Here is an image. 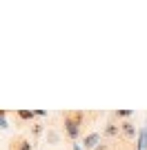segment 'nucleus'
<instances>
[{"label": "nucleus", "mask_w": 147, "mask_h": 150, "mask_svg": "<svg viewBox=\"0 0 147 150\" xmlns=\"http://www.w3.org/2000/svg\"><path fill=\"white\" fill-rule=\"evenodd\" d=\"M31 132H34V137H40V134H43V125H34V128H31Z\"/></svg>", "instance_id": "nucleus-11"}, {"label": "nucleus", "mask_w": 147, "mask_h": 150, "mask_svg": "<svg viewBox=\"0 0 147 150\" xmlns=\"http://www.w3.org/2000/svg\"><path fill=\"white\" fill-rule=\"evenodd\" d=\"M60 141V134L56 130H47V144H58Z\"/></svg>", "instance_id": "nucleus-8"}, {"label": "nucleus", "mask_w": 147, "mask_h": 150, "mask_svg": "<svg viewBox=\"0 0 147 150\" xmlns=\"http://www.w3.org/2000/svg\"><path fill=\"white\" fill-rule=\"evenodd\" d=\"M118 130H120V125L114 123V121H109V123L105 125V132H103V134H105V137H116Z\"/></svg>", "instance_id": "nucleus-6"}, {"label": "nucleus", "mask_w": 147, "mask_h": 150, "mask_svg": "<svg viewBox=\"0 0 147 150\" xmlns=\"http://www.w3.org/2000/svg\"><path fill=\"white\" fill-rule=\"evenodd\" d=\"M136 139H138V150H145L147 148V123L143 125V130L138 132V137H136Z\"/></svg>", "instance_id": "nucleus-7"}, {"label": "nucleus", "mask_w": 147, "mask_h": 150, "mask_svg": "<svg viewBox=\"0 0 147 150\" xmlns=\"http://www.w3.org/2000/svg\"><path fill=\"white\" fill-rule=\"evenodd\" d=\"M16 117L20 121H34L36 119V112L34 110H16Z\"/></svg>", "instance_id": "nucleus-5"}, {"label": "nucleus", "mask_w": 147, "mask_h": 150, "mask_svg": "<svg viewBox=\"0 0 147 150\" xmlns=\"http://www.w3.org/2000/svg\"><path fill=\"white\" fill-rule=\"evenodd\" d=\"M9 121H7V110H0V130H7Z\"/></svg>", "instance_id": "nucleus-9"}, {"label": "nucleus", "mask_w": 147, "mask_h": 150, "mask_svg": "<svg viewBox=\"0 0 147 150\" xmlns=\"http://www.w3.org/2000/svg\"><path fill=\"white\" fill-rule=\"evenodd\" d=\"M74 150H85V148H80L78 144H74Z\"/></svg>", "instance_id": "nucleus-13"}, {"label": "nucleus", "mask_w": 147, "mask_h": 150, "mask_svg": "<svg viewBox=\"0 0 147 150\" xmlns=\"http://www.w3.org/2000/svg\"><path fill=\"white\" fill-rule=\"evenodd\" d=\"M98 146H100V132H89L83 139V148L85 150H96Z\"/></svg>", "instance_id": "nucleus-2"}, {"label": "nucleus", "mask_w": 147, "mask_h": 150, "mask_svg": "<svg viewBox=\"0 0 147 150\" xmlns=\"http://www.w3.org/2000/svg\"><path fill=\"white\" fill-rule=\"evenodd\" d=\"M62 123H65V134L76 141V139L80 137V132H83L85 114H83V112H67V114H65V119H62Z\"/></svg>", "instance_id": "nucleus-1"}, {"label": "nucleus", "mask_w": 147, "mask_h": 150, "mask_svg": "<svg viewBox=\"0 0 147 150\" xmlns=\"http://www.w3.org/2000/svg\"><path fill=\"white\" fill-rule=\"evenodd\" d=\"M120 132H123L127 139H136V137H138V134H136V128H134V123H132V121L120 123Z\"/></svg>", "instance_id": "nucleus-4"}, {"label": "nucleus", "mask_w": 147, "mask_h": 150, "mask_svg": "<svg viewBox=\"0 0 147 150\" xmlns=\"http://www.w3.org/2000/svg\"><path fill=\"white\" fill-rule=\"evenodd\" d=\"M34 112H36V117H38V119H43V117H47V112H45V110H34Z\"/></svg>", "instance_id": "nucleus-12"}, {"label": "nucleus", "mask_w": 147, "mask_h": 150, "mask_svg": "<svg viewBox=\"0 0 147 150\" xmlns=\"http://www.w3.org/2000/svg\"><path fill=\"white\" fill-rule=\"evenodd\" d=\"M132 110H116V119H129V117H132Z\"/></svg>", "instance_id": "nucleus-10"}, {"label": "nucleus", "mask_w": 147, "mask_h": 150, "mask_svg": "<svg viewBox=\"0 0 147 150\" xmlns=\"http://www.w3.org/2000/svg\"><path fill=\"white\" fill-rule=\"evenodd\" d=\"M34 146L29 144V139H24V137H16L11 141V146H9V150H31Z\"/></svg>", "instance_id": "nucleus-3"}]
</instances>
